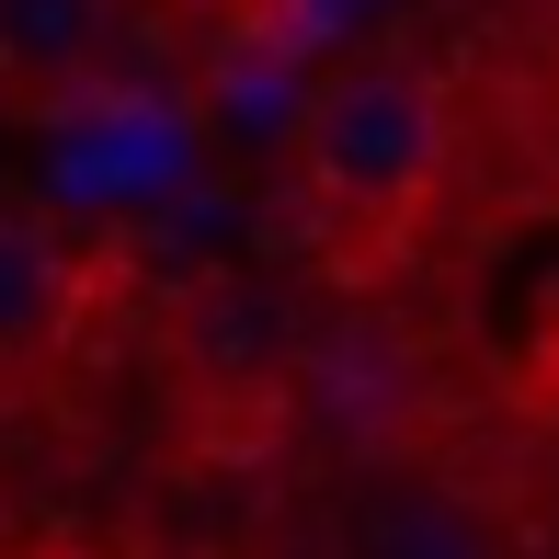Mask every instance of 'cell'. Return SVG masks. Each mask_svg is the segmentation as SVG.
<instances>
[{"instance_id":"obj_6","label":"cell","mask_w":559,"mask_h":559,"mask_svg":"<svg viewBox=\"0 0 559 559\" xmlns=\"http://www.w3.org/2000/svg\"><path fill=\"white\" fill-rule=\"evenodd\" d=\"M389 12H400V0H240V23H251V35H274L297 69H309V58H343V46H366Z\"/></svg>"},{"instance_id":"obj_9","label":"cell","mask_w":559,"mask_h":559,"mask_svg":"<svg viewBox=\"0 0 559 559\" xmlns=\"http://www.w3.org/2000/svg\"><path fill=\"white\" fill-rule=\"evenodd\" d=\"M537 559H559V548H537Z\"/></svg>"},{"instance_id":"obj_7","label":"cell","mask_w":559,"mask_h":559,"mask_svg":"<svg viewBox=\"0 0 559 559\" xmlns=\"http://www.w3.org/2000/svg\"><path fill=\"white\" fill-rule=\"evenodd\" d=\"M537 69H548V92H559V0H548V23H537Z\"/></svg>"},{"instance_id":"obj_4","label":"cell","mask_w":559,"mask_h":559,"mask_svg":"<svg viewBox=\"0 0 559 559\" xmlns=\"http://www.w3.org/2000/svg\"><path fill=\"white\" fill-rule=\"evenodd\" d=\"M354 559H491V514L445 479H389L354 525Z\"/></svg>"},{"instance_id":"obj_2","label":"cell","mask_w":559,"mask_h":559,"mask_svg":"<svg viewBox=\"0 0 559 559\" xmlns=\"http://www.w3.org/2000/svg\"><path fill=\"white\" fill-rule=\"evenodd\" d=\"M81 251H69V228L0 206V400L35 389L46 366L69 354V332H81Z\"/></svg>"},{"instance_id":"obj_8","label":"cell","mask_w":559,"mask_h":559,"mask_svg":"<svg viewBox=\"0 0 559 559\" xmlns=\"http://www.w3.org/2000/svg\"><path fill=\"white\" fill-rule=\"evenodd\" d=\"M183 12H240V0H183Z\"/></svg>"},{"instance_id":"obj_1","label":"cell","mask_w":559,"mask_h":559,"mask_svg":"<svg viewBox=\"0 0 559 559\" xmlns=\"http://www.w3.org/2000/svg\"><path fill=\"white\" fill-rule=\"evenodd\" d=\"M456 160V104L423 58L400 46H343V69H320L309 104H297V183H309V217L332 228L354 263L400 251L423 228Z\"/></svg>"},{"instance_id":"obj_3","label":"cell","mask_w":559,"mask_h":559,"mask_svg":"<svg viewBox=\"0 0 559 559\" xmlns=\"http://www.w3.org/2000/svg\"><path fill=\"white\" fill-rule=\"evenodd\" d=\"M115 46V0H0V92H81Z\"/></svg>"},{"instance_id":"obj_5","label":"cell","mask_w":559,"mask_h":559,"mask_svg":"<svg viewBox=\"0 0 559 559\" xmlns=\"http://www.w3.org/2000/svg\"><path fill=\"white\" fill-rule=\"evenodd\" d=\"M183 332H194V366L206 377H240V389H274V377H286V320H274L263 286H206Z\"/></svg>"}]
</instances>
